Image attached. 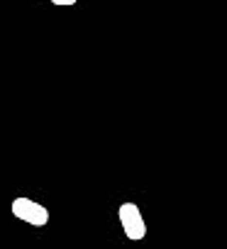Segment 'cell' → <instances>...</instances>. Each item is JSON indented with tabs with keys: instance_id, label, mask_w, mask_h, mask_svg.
<instances>
[{
	"instance_id": "cell-1",
	"label": "cell",
	"mask_w": 227,
	"mask_h": 249,
	"mask_svg": "<svg viewBox=\"0 0 227 249\" xmlns=\"http://www.w3.org/2000/svg\"><path fill=\"white\" fill-rule=\"evenodd\" d=\"M10 210H13V215L17 220H22V222H27L32 227H44L49 222V210L42 203H37L32 198H25V196L15 198L13 205H10Z\"/></svg>"
},
{
	"instance_id": "cell-2",
	"label": "cell",
	"mask_w": 227,
	"mask_h": 249,
	"mask_svg": "<svg viewBox=\"0 0 227 249\" xmlns=\"http://www.w3.org/2000/svg\"><path fill=\"white\" fill-rule=\"evenodd\" d=\"M118 217H120V225H122L127 239L142 242L147 237V222L142 217V210L135 203H122L120 210H118Z\"/></svg>"
},
{
	"instance_id": "cell-3",
	"label": "cell",
	"mask_w": 227,
	"mask_h": 249,
	"mask_svg": "<svg viewBox=\"0 0 227 249\" xmlns=\"http://www.w3.org/2000/svg\"><path fill=\"white\" fill-rule=\"evenodd\" d=\"M76 3H78V0H52L54 8H73Z\"/></svg>"
}]
</instances>
